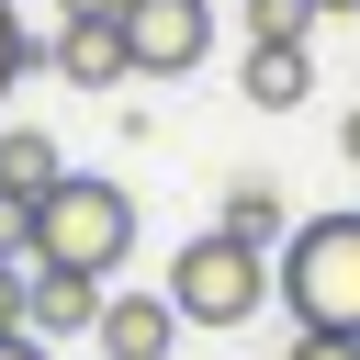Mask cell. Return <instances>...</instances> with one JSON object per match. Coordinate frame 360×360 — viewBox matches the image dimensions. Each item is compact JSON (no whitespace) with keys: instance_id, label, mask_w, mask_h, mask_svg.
Listing matches in <instances>:
<instances>
[{"instance_id":"cell-4","label":"cell","mask_w":360,"mask_h":360,"mask_svg":"<svg viewBox=\"0 0 360 360\" xmlns=\"http://www.w3.org/2000/svg\"><path fill=\"white\" fill-rule=\"evenodd\" d=\"M214 0H124V56H135V79H191L202 56H214Z\"/></svg>"},{"instance_id":"cell-3","label":"cell","mask_w":360,"mask_h":360,"mask_svg":"<svg viewBox=\"0 0 360 360\" xmlns=\"http://www.w3.org/2000/svg\"><path fill=\"white\" fill-rule=\"evenodd\" d=\"M169 304H180V326H248L259 304H270V248H248V236H191L180 259H169Z\"/></svg>"},{"instance_id":"cell-1","label":"cell","mask_w":360,"mask_h":360,"mask_svg":"<svg viewBox=\"0 0 360 360\" xmlns=\"http://www.w3.org/2000/svg\"><path fill=\"white\" fill-rule=\"evenodd\" d=\"M124 259H135V191H124V180H90V169H68V180L34 202V270L112 281Z\"/></svg>"},{"instance_id":"cell-17","label":"cell","mask_w":360,"mask_h":360,"mask_svg":"<svg viewBox=\"0 0 360 360\" xmlns=\"http://www.w3.org/2000/svg\"><path fill=\"white\" fill-rule=\"evenodd\" d=\"M90 11H124V0H56V22H90Z\"/></svg>"},{"instance_id":"cell-5","label":"cell","mask_w":360,"mask_h":360,"mask_svg":"<svg viewBox=\"0 0 360 360\" xmlns=\"http://www.w3.org/2000/svg\"><path fill=\"white\" fill-rule=\"evenodd\" d=\"M90 349H101V360H169V349H180V304H169V292H101Z\"/></svg>"},{"instance_id":"cell-6","label":"cell","mask_w":360,"mask_h":360,"mask_svg":"<svg viewBox=\"0 0 360 360\" xmlns=\"http://www.w3.org/2000/svg\"><path fill=\"white\" fill-rule=\"evenodd\" d=\"M56 79H68V90H112V79H135V56H124V11L56 22Z\"/></svg>"},{"instance_id":"cell-11","label":"cell","mask_w":360,"mask_h":360,"mask_svg":"<svg viewBox=\"0 0 360 360\" xmlns=\"http://www.w3.org/2000/svg\"><path fill=\"white\" fill-rule=\"evenodd\" d=\"M225 11L248 22V45H315V22H326L315 0H225Z\"/></svg>"},{"instance_id":"cell-7","label":"cell","mask_w":360,"mask_h":360,"mask_svg":"<svg viewBox=\"0 0 360 360\" xmlns=\"http://www.w3.org/2000/svg\"><path fill=\"white\" fill-rule=\"evenodd\" d=\"M90 315H101V281H79V270H34L22 259V326L56 349V338H90Z\"/></svg>"},{"instance_id":"cell-9","label":"cell","mask_w":360,"mask_h":360,"mask_svg":"<svg viewBox=\"0 0 360 360\" xmlns=\"http://www.w3.org/2000/svg\"><path fill=\"white\" fill-rule=\"evenodd\" d=\"M214 225H225V236H248V248H281V236H292V202H281V180H225Z\"/></svg>"},{"instance_id":"cell-13","label":"cell","mask_w":360,"mask_h":360,"mask_svg":"<svg viewBox=\"0 0 360 360\" xmlns=\"http://www.w3.org/2000/svg\"><path fill=\"white\" fill-rule=\"evenodd\" d=\"M281 360H360V338H338V326H292Z\"/></svg>"},{"instance_id":"cell-10","label":"cell","mask_w":360,"mask_h":360,"mask_svg":"<svg viewBox=\"0 0 360 360\" xmlns=\"http://www.w3.org/2000/svg\"><path fill=\"white\" fill-rule=\"evenodd\" d=\"M236 90H248L259 112H292V101L315 90V68H304V45H248V68H236Z\"/></svg>"},{"instance_id":"cell-12","label":"cell","mask_w":360,"mask_h":360,"mask_svg":"<svg viewBox=\"0 0 360 360\" xmlns=\"http://www.w3.org/2000/svg\"><path fill=\"white\" fill-rule=\"evenodd\" d=\"M0 259H34V202L0 191Z\"/></svg>"},{"instance_id":"cell-19","label":"cell","mask_w":360,"mask_h":360,"mask_svg":"<svg viewBox=\"0 0 360 360\" xmlns=\"http://www.w3.org/2000/svg\"><path fill=\"white\" fill-rule=\"evenodd\" d=\"M315 11H349V22H360V0H315Z\"/></svg>"},{"instance_id":"cell-2","label":"cell","mask_w":360,"mask_h":360,"mask_svg":"<svg viewBox=\"0 0 360 360\" xmlns=\"http://www.w3.org/2000/svg\"><path fill=\"white\" fill-rule=\"evenodd\" d=\"M270 292L292 304V326L360 338V214H304L270 259Z\"/></svg>"},{"instance_id":"cell-20","label":"cell","mask_w":360,"mask_h":360,"mask_svg":"<svg viewBox=\"0 0 360 360\" xmlns=\"http://www.w3.org/2000/svg\"><path fill=\"white\" fill-rule=\"evenodd\" d=\"M214 11H225V0H214Z\"/></svg>"},{"instance_id":"cell-14","label":"cell","mask_w":360,"mask_h":360,"mask_svg":"<svg viewBox=\"0 0 360 360\" xmlns=\"http://www.w3.org/2000/svg\"><path fill=\"white\" fill-rule=\"evenodd\" d=\"M22 68H34V34H22V11H11V0H0V90H11V79H22Z\"/></svg>"},{"instance_id":"cell-16","label":"cell","mask_w":360,"mask_h":360,"mask_svg":"<svg viewBox=\"0 0 360 360\" xmlns=\"http://www.w3.org/2000/svg\"><path fill=\"white\" fill-rule=\"evenodd\" d=\"M0 360H56V349H45L34 326H11V338H0Z\"/></svg>"},{"instance_id":"cell-18","label":"cell","mask_w":360,"mask_h":360,"mask_svg":"<svg viewBox=\"0 0 360 360\" xmlns=\"http://www.w3.org/2000/svg\"><path fill=\"white\" fill-rule=\"evenodd\" d=\"M338 158H349V169H360V112H349V124H338Z\"/></svg>"},{"instance_id":"cell-15","label":"cell","mask_w":360,"mask_h":360,"mask_svg":"<svg viewBox=\"0 0 360 360\" xmlns=\"http://www.w3.org/2000/svg\"><path fill=\"white\" fill-rule=\"evenodd\" d=\"M22 326V259H0V338Z\"/></svg>"},{"instance_id":"cell-8","label":"cell","mask_w":360,"mask_h":360,"mask_svg":"<svg viewBox=\"0 0 360 360\" xmlns=\"http://www.w3.org/2000/svg\"><path fill=\"white\" fill-rule=\"evenodd\" d=\"M68 180V146L45 135V124H0V191H22V202H45Z\"/></svg>"}]
</instances>
